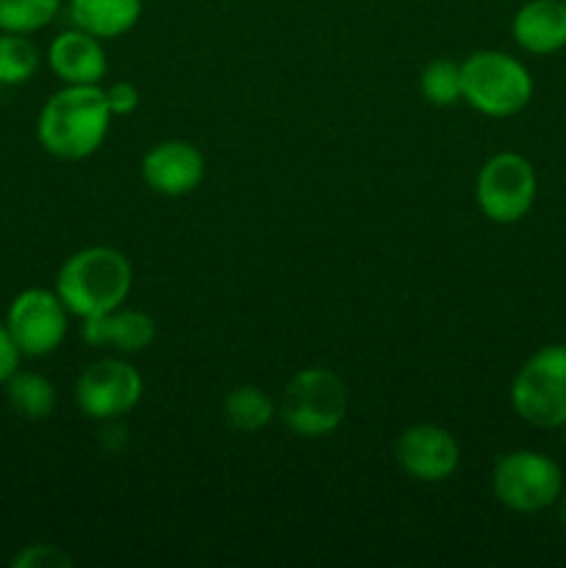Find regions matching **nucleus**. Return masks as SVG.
Listing matches in <instances>:
<instances>
[{
	"mask_svg": "<svg viewBox=\"0 0 566 568\" xmlns=\"http://www.w3.org/2000/svg\"><path fill=\"white\" fill-rule=\"evenodd\" d=\"M111 116L103 87L64 83L44 100L37 116V139L53 159L83 161L103 148Z\"/></svg>",
	"mask_w": 566,
	"mask_h": 568,
	"instance_id": "nucleus-1",
	"label": "nucleus"
},
{
	"mask_svg": "<svg viewBox=\"0 0 566 568\" xmlns=\"http://www.w3.org/2000/svg\"><path fill=\"white\" fill-rule=\"evenodd\" d=\"M133 286V266L114 247H83L61 264L55 275V294L70 316L109 314L120 308Z\"/></svg>",
	"mask_w": 566,
	"mask_h": 568,
	"instance_id": "nucleus-2",
	"label": "nucleus"
},
{
	"mask_svg": "<svg viewBox=\"0 0 566 568\" xmlns=\"http://www.w3.org/2000/svg\"><path fill=\"white\" fill-rule=\"evenodd\" d=\"M461 100L486 116H514L533 100V75L503 50H477L461 64Z\"/></svg>",
	"mask_w": 566,
	"mask_h": 568,
	"instance_id": "nucleus-3",
	"label": "nucleus"
},
{
	"mask_svg": "<svg viewBox=\"0 0 566 568\" xmlns=\"http://www.w3.org/2000/svg\"><path fill=\"white\" fill-rule=\"evenodd\" d=\"M350 410V394L342 377L325 366L300 369L281 397L283 425L303 438H322L338 430Z\"/></svg>",
	"mask_w": 566,
	"mask_h": 568,
	"instance_id": "nucleus-4",
	"label": "nucleus"
},
{
	"mask_svg": "<svg viewBox=\"0 0 566 568\" xmlns=\"http://www.w3.org/2000/svg\"><path fill=\"white\" fill-rule=\"evenodd\" d=\"M516 416L542 430L566 427V344L533 353L511 383Z\"/></svg>",
	"mask_w": 566,
	"mask_h": 568,
	"instance_id": "nucleus-5",
	"label": "nucleus"
},
{
	"mask_svg": "<svg viewBox=\"0 0 566 568\" xmlns=\"http://www.w3.org/2000/svg\"><path fill=\"white\" fill-rule=\"evenodd\" d=\"M492 491L497 503L514 514H542L558 505L564 494V471L549 455L514 449L499 455L494 464Z\"/></svg>",
	"mask_w": 566,
	"mask_h": 568,
	"instance_id": "nucleus-6",
	"label": "nucleus"
},
{
	"mask_svg": "<svg viewBox=\"0 0 566 568\" xmlns=\"http://www.w3.org/2000/svg\"><path fill=\"white\" fill-rule=\"evenodd\" d=\"M538 194V178L530 161L519 153L492 155L475 178L477 209L497 225H514L530 214Z\"/></svg>",
	"mask_w": 566,
	"mask_h": 568,
	"instance_id": "nucleus-7",
	"label": "nucleus"
},
{
	"mask_svg": "<svg viewBox=\"0 0 566 568\" xmlns=\"http://www.w3.org/2000/svg\"><path fill=\"white\" fill-rule=\"evenodd\" d=\"M6 331L28 358H42L64 344L70 327V311L55 288H26L11 300L6 311Z\"/></svg>",
	"mask_w": 566,
	"mask_h": 568,
	"instance_id": "nucleus-8",
	"label": "nucleus"
},
{
	"mask_svg": "<svg viewBox=\"0 0 566 568\" xmlns=\"http://www.w3.org/2000/svg\"><path fill=\"white\" fill-rule=\"evenodd\" d=\"M142 392L137 366L122 358H103L89 364L75 381V405L87 419L117 422L137 408Z\"/></svg>",
	"mask_w": 566,
	"mask_h": 568,
	"instance_id": "nucleus-9",
	"label": "nucleus"
},
{
	"mask_svg": "<svg viewBox=\"0 0 566 568\" xmlns=\"http://www.w3.org/2000/svg\"><path fill=\"white\" fill-rule=\"evenodd\" d=\"M397 466L420 483H442L461 466V447L449 430L438 425H414L394 444Z\"/></svg>",
	"mask_w": 566,
	"mask_h": 568,
	"instance_id": "nucleus-10",
	"label": "nucleus"
},
{
	"mask_svg": "<svg viewBox=\"0 0 566 568\" xmlns=\"http://www.w3.org/2000/svg\"><path fill=\"white\" fill-rule=\"evenodd\" d=\"M142 178L161 197H186L203 183L205 159L192 142L166 139L144 153Z\"/></svg>",
	"mask_w": 566,
	"mask_h": 568,
	"instance_id": "nucleus-11",
	"label": "nucleus"
},
{
	"mask_svg": "<svg viewBox=\"0 0 566 568\" xmlns=\"http://www.w3.org/2000/svg\"><path fill=\"white\" fill-rule=\"evenodd\" d=\"M48 64L61 83H81V87H100L109 72L103 39L75 26L55 33L48 48Z\"/></svg>",
	"mask_w": 566,
	"mask_h": 568,
	"instance_id": "nucleus-12",
	"label": "nucleus"
},
{
	"mask_svg": "<svg viewBox=\"0 0 566 568\" xmlns=\"http://www.w3.org/2000/svg\"><path fill=\"white\" fill-rule=\"evenodd\" d=\"M81 338L89 347H111L117 353H142L155 342V322L144 311L114 308L109 314L89 316L81 325Z\"/></svg>",
	"mask_w": 566,
	"mask_h": 568,
	"instance_id": "nucleus-13",
	"label": "nucleus"
},
{
	"mask_svg": "<svg viewBox=\"0 0 566 568\" xmlns=\"http://www.w3.org/2000/svg\"><path fill=\"white\" fill-rule=\"evenodd\" d=\"M511 33L525 53H560L566 48V3L564 0H527L514 14Z\"/></svg>",
	"mask_w": 566,
	"mask_h": 568,
	"instance_id": "nucleus-14",
	"label": "nucleus"
},
{
	"mask_svg": "<svg viewBox=\"0 0 566 568\" xmlns=\"http://www.w3.org/2000/svg\"><path fill=\"white\" fill-rule=\"evenodd\" d=\"M142 0H70L72 26L98 39H120L133 31L142 17Z\"/></svg>",
	"mask_w": 566,
	"mask_h": 568,
	"instance_id": "nucleus-15",
	"label": "nucleus"
},
{
	"mask_svg": "<svg viewBox=\"0 0 566 568\" xmlns=\"http://www.w3.org/2000/svg\"><path fill=\"white\" fill-rule=\"evenodd\" d=\"M6 386V399L11 408L22 416V419H48L55 408V388L48 377L37 375V372H20L17 369Z\"/></svg>",
	"mask_w": 566,
	"mask_h": 568,
	"instance_id": "nucleus-16",
	"label": "nucleus"
},
{
	"mask_svg": "<svg viewBox=\"0 0 566 568\" xmlns=\"http://www.w3.org/2000/svg\"><path fill=\"white\" fill-rule=\"evenodd\" d=\"M222 410H225L228 427L236 433L264 430V427L272 422V416L277 414L270 394L261 392L259 386H236L225 397Z\"/></svg>",
	"mask_w": 566,
	"mask_h": 568,
	"instance_id": "nucleus-17",
	"label": "nucleus"
},
{
	"mask_svg": "<svg viewBox=\"0 0 566 568\" xmlns=\"http://www.w3.org/2000/svg\"><path fill=\"white\" fill-rule=\"evenodd\" d=\"M39 70V50L28 33L0 31V87H22Z\"/></svg>",
	"mask_w": 566,
	"mask_h": 568,
	"instance_id": "nucleus-18",
	"label": "nucleus"
},
{
	"mask_svg": "<svg viewBox=\"0 0 566 568\" xmlns=\"http://www.w3.org/2000/svg\"><path fill=\"white\" fill-rule=\"evenodd\" d=\"M61 9V0H0V31L33 33L48 28Z\"/></svg>",
	"mask_w": 566,
	"mask_h": 568,
	"instance_id": "nucleus-19",
	"label": "nucleus"
},
{
	"mask_svg": "<svg viewBox=\"0 0 566 568\" xmlns=\"http://www.w3.org/2000/svg\"><path fill=\"white\" fill-rule=\"evenodd\" d=\"M420 89L427 103L442 105V109L455 105L461 100V64L449 59H433L422 70Z\"/></svg>",
	"mask_w": 566,
	"mask_h": 568,
	"instance_id": "nucleus-20",
	"label": "nucleus"
},
{
	"mask_svg": "<svg viewBox=\"0 0 566 568\" xmlns=\"http://www.w3.org/2000/svg\"><path fill=\"white\" fill-rule=\"evenodd\" d=\"M14 568H70L72 558L67 552H61L53 544H33V547H26L14 560H11Z\"/></svg>",
	"mask_w": 566,
	"mask_h": 568,
	"instance_id": "nucleus-21",
	"label": "nucleus"
},
{
	"mask_svg": "<svg viewBox=\"0 0 566 568\" xmlns=\"http://www.w3.org/2000/svg\"><path fill=\"white\" fill-rule=\"evenodd\" d=\"M105 100H109V109L114 116L133 114L139 105V89L131 81H117L105 89Z\"/></svg>",
	"mask_w": 566,
	"mask_h": 568,
	"instance_id": "nucleus-22",
	"label": "nucleus"
},
{
	"mask_svg": "<svg viewBox=\"0 0 566 568\" xmlns=\"http://www.w3.org/2000/svg\"><path fill=\"white\" fill-rule=\"evenodd\" d=\"M20 347L14 344L11 333L6 331V325H0V386L20 369Z\"/></svg>",
	"mask_w": 566,
	"mask_h": 568,
	"instance_id": "nucleus-23",
	"label": "nucleus"
},
{
	"mask_svg": "<svg viewBox=\"0 0 566 568\" xmlns=\"http://www.w3.org/2000/svg\"><path fill=\"white\" fill-rule=\"evenodd\" d=\"M558 516H560V525H564V530H566V494H560V499H558Z\"/></svg>",
	"mask_w": 566,
	"mask_h": 568,
	"instance_id": "nucleus-24",
	"label": "nucleus"
},
{
	"mask_svg": "<svg viewBox=\"0 0 566 568\" xmlns=\"http://www.w3.org/2000/svg\"><path fill=\"white\" fill-rule=\"evenodd\" d=\"M564 3H566V0H564Z\"/></svg>",
	"mask_w": 566,
	"mask_h": 568,
	"instance_id": "nucleus-25",
	"label": "nucleus"
}]
</instances>
